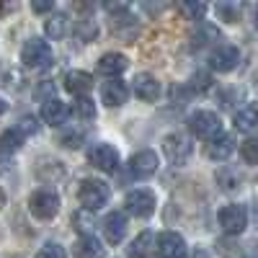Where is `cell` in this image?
I'll list each match as a JSON object with an SVG mask.
<instances>
[{
	"instance_id": "5bb4252c",
	"label": "cell",
	"mask_w": 258,
	"mask_h": 258,
	"mask_svg": "<svg viewBox=\"0 0 258 258\" xmlns=\"http://www.w3.org/2000/svg\"><path fill=\"white\" fill-rule=\"evenodd\" d=\"M70 116V109L68 103L59 101V98H49L44 101V106H41V119H44L49 126H62L64 121H68Z\"/></svg>"
},
{
	"instance_id": "836d02e7",
	"label": "cell",
	"mask_w": 258,
	"mask_h": 258,
	"mask_svg": "<svg viewBox=\"0 0 258 258\" xmlns=\"http://www.w3.org/2000/svg\"><path fill=\"white\" fill-rule=\"evenodd\" d=\"M191 258H209V253H207L204 248H197V250L191 253Z\"/></svg>"
},
{
	"instance_id": "9a60e30c",
	"label": "cell",
	"mask_w": 258,
	"mask_h": 258,
	"mask_svg": "<svg viewBox=\"0 0 258 258\" xmlns=\"http://www.w3.org/2000/svg\"><path fill=\"white\" fill-rule=\"evenodd\" d=\"M135 93H137V98H142L147 103H155L160 98V83L150 73H140L135 78Z\"/></svg>"
},
{
	"instance_id": "ac0fdd59",
	"label": "cell",
	"mask_w": 258,
	"mask_h": 258,
	"mask_svg": "<svg viewBox=\"0 0 258 258\" xmlns=\"http://www.w3.org/2000/svg\"><path fill=\"white\" fill-rule=\"evenodd\" d=\"M232 150H235V137L227 135V132H222V135H217L207 145V155L212 160H227L232 155Z\"/></svg>"
},
{
	"instance_id": "7402d4cb",
	"label": "cell",
	"mask_w": 258,
	"mask_h": 258,
	"mask_svg": "<svg viewBox=\"0 0 258 258\" xmlns=\"http://www.w3.org/2000/svg\"><path fill=\"white\" fill-rule=\"evenodd\" d=\"M73 116L78 119V121H93L96 119V103L85 96V98H78L75 103H73Z\"/></svg>"
},
{
	"instance_id": "30bf717a",
	"label": "cell",
	"mask_w": 258,
	"mask_h": 258,
	"mask_svg": "<svg viewBox=\"0 0 258 258\" xmlns=\"http://www.w3.org/2000/svg\"><path fill=\"white\" fill-rule=\"evenodd\" d=\"M238 62H240V52H238V47H232V44H220L217 49L209 54V68L217 70V73L235 70V68H238Z\"/></svg>"
},
{
	"instance_id": "7c38bea8",
	"label": "cell",
	"mask_w": 258,
	"mask_h": 258,
	"mask_svg": "<svg viewBox=\"0 0 258 258\" xmlns=\"http://www.w3.org/2000/svg\"><path fill=\"white\" fill-rule=\"evenodd\" d=\"M126 214L124 212H111V214H106V220H103V235H106V240H109L111 245H119L124 240V235H126Z\"/></svg>"
},
{
	"instance_id": "e575fe53",
	"label": "cell",
	"mask_w": 258,
	"mask_h": 258,
	"mask_svg": "<svg viewBox=\"0 0 258 258\" xmlns=\"http://www.w3.org/2000/svg\"><path fill=\"white\" fill-rule=\"evenodd\" d=\"M6 111H8V103H6V98H3V96H0V116H3Z\"/></svg>"
},
{
	"instance_id": "5b68a950",
	"label": "cell",
	"mask_w": 258,
	"mask_h": 258,
	"mask_svg": "<svg viewBox=\"0 0 258 258\" xmlns=\"http://www.w3.org/2000/svg\"><path fill=\"white\" fill-rule=\"evenodd\" d=\"M29 209L36 220H52L59 212V197L52 188H39L29 197Z\"/></svg>"
},
{
	"instance_id": "44dd1931",
	"label": "cell",
	"mask_w": 258,
	"mask_h": 258,
	"mask_svg": "<svg viewBox=\"0 0 258 258\" xmlns=\"http://www.w3.org/2000/svg\"><path fill=\"white\" fill-rule=\"evenodd\" d=\"M106 255V248L98 243V238H80L75 243V258H103Z\"/></svg>"
},
{
	"instance_id": "d6a6232c",
	"label": "cell",
	"mask_w": 258,
	"mask_h": 258,
	"mask_svg": "<svg viewBox=\"0 0 258 258\" xmlns=\"http://www.w3.org/2000/svg\"><path fill=\"white\" fill-rule=\"evenodd\" d=\"M47 93H52V83H49V80H47L44 85H41V88H39V91H36V98H44Z\"/></svg>"
},
{
	"instance_id": "277c9868",
	"label": "cell",
	"mask_w": 258,
	"mask_h": 258,
	"mask_svg": "<svg viewBox=\"0 0 258 258\" xmlns=\"http://www.w3.org/2000/svg\"><path fill=\"white\" fill-rule=\"evenodd\" d=\"M124 207H126L129 214H135L137 220H147V217L155 214V207H158L155 204V194L150 188H135V191L126 194Z\"/></svg>"
},
{
	"instance_id": "7a4b0ae2",
	"label": "cell",
	"mask_w": 258,
	"mask_h": 258,
	"mask_svg": "<svg viewBox=\"0 0 258 258\" xmlns=\"http://www.w3.org/2000/svg\"><path fill=\"white\" fill-rule=\"evenodd\" d=\"M111 197V186L106 181H98V178H85L78 188V202L85 207V209H98L109 202Z\"/></svg>"
},
{
	"instance_id": "603a6c76",
	"label": "cell",
	"mask_w": 258,
	"mask_h": 258,
	"mask_svg": "<svg viewBox=\"0 0 258 258\" xmlns=\"http://www.w3.org/2000/svg\"><path fill=\"white\" fill-rule=\"evenodd\" d=\"M68 26H70V18L64 16V13H57V16H52L49 21H47V36H52V39H62L64 34H68Z\"/></svg>"
},
{
	"instance_id": "9c48e42d",
	"label": "cell",
	"mask_w": 258,
	"mask_h": 258,
	"mask_svg": "<svg viewBox=\"0 0 258 258\" xmlns=\"http://www.w3.org/2000/svg\"><path fill=\"white\" fill-rule=\"evenodd\" d=\"M158 165H160V160L153 150H140V153L129 158V173L135 178H150V176H155Z\"/></svg>"
},
{
	"instance_id": "1f68e13d",
	"label": "cell",
	"mask_w": 258,
	"mask_h": 258,
	"mask_svg": "<svg viewBox=\"0 0 258 258\" xmlns=\"http://www.w3.org/2000/svg\"><path fill=\"white\" fill-rule=\"evenodd\" d=\"M31 8H34V13H47V11H52V3L49 0H34Z\"/></svg>"
},
{
	"instance_id": "8d00e7d4",
	"label": "cell",
	"mask_w": 258,
	"mask_h": 258,
	"mask_svg": "<svg viewBox=\"0 0 258 258\" xmlns=\"http://www.w3.org/2000/svg\"><path fill=\"white\" fill-rule=\"evenodd\" d=\"M3 13H6V6H3V3H0V16H3Z\"/></svg>"
},
{
	"instance_id": "f546056e",
	"label": "cell",
	"mask_w": 258,
	"mask_h": 258,
	"mask_svg": "<svg viewBox=\"0 0 258 258\" xmlns=\"http://www.w3.org/2000/svg\"><path fill=\"white\" fill-rule=\"evenodd\" d=\"M217 13L222 16V18H227L230 24H235V21H238V8L235 6H227V3H220L217 6Z\"/></svg>"
},
{
	"instance_id": "d4e9b609",
	"label": "cell",
	"mask_w": 258,
	"mask_h": 258,
	"mask_svg": "<svg viewBox=\"0 0 258 258\" xmlns=\"http://www.w3.org/2000/svg\"><path fill=\"white\" fill-rule=\"evenodd\" d=\"M178 11H181L188 21H202L204 13H207V6L199 3V0H183V3L178 6Z\"/></svg>"
},
{
	"instance_id": "4fadbf2b",
	"label": "cell",
	"mask_w": 258,
	"mask_h": 258,
	"mask_svg": "<svg viewBox=\"0 0 258 258\" xmlns=\"http://www.w3.org/2000/svg\"><path fill=\"white\" fill-rule=\"evenodd\" d=\"M101 98L103 103L109 106V109H116V106H124L126 98H129V85L124 80H109V83H103V88H101Z\"/></svg>"
},
{
	"instance_id": "6da1fadb",
	"label": "cell",
	"mask_w": 258,
	"mask_h": 258,
	"mask_svg": "<svg viewBox=\"0 0 258 258\" xmlns=\"http://www.w3.org/2000/svg\"><path fill=\"white\" fill-rule=\"evenodd\" d=\"M52 59H54V57H52L49 41L39 39V36L29 39L26 44H24V49H21V62H24L26 68H31V70H44V68H49Z\"/></svg>"
},
{
	"instance_id": "d6986e66",
	"label": "cell",
	"mask_w": 258,
	"mask_h": 258,
	"mask_svg": "<svg viewBox=\"0 0 258 258\" xmlns=\"http://www.w3.org/2000/svg\"><path fill=\"white\" fill-rule=\"evenodd\" d=\"M153 245H155V235L150 232V230H145V232L137 235L132 243H129V248H126V258H147L150 250H153Z\"/></svg>"
},
{
	"instance_id": "f1b7e54d",
	"label": "cell",
	"mask_w": 258,
	"mask_h": 258,
	"mask_svg": "<svg viewBox=\"0 0 258 258\" xmlns=\"http://www.w3.org/2000/svg\"><path fill=\"white\" fill-rule=\"evenodd\" d=\"M36 126H39V124H36V119H34V116H24V119H21V124H18L16 129H18V132L26 137V135H34V132H36Z\"/></svg>"
},
{
	"instance_id": "52a82bcc",
	"label": "cell",
	"mask_w": 258,
	"mask_h": 258,
	"mask_svg": "<svg viewBox=\"0 0 258 258\" xmlns=\"http://www.w3.org/2000/svg\"><path fill=\"white\" fill-rule=\"evenodd\" d=\"M88 160L91 165H96L98 170H103V173H114V170L119 168V153L116 147L106 145V142H98L88 150Z\"/></svg>"
},
{
	"instance_id": "4dcf8cb0",
	"label": "cell",
	"mask_w": 258,
	"mask_h": 258,
	"mask_svg": "<svg viewBox=\"0 0 258 258\" xmlns=\"http://www.w3.org/2000/svg\"><path fill=\"white\" fill-rule=\"evenodd\" d=\"M59 140H62V145H64V147H78V145L83 142V132H70V135H62Z\"/></svg>"
},
{
	"instance_id": "ba28073f",
	"label": "cell",
	"mask_w": 258,
	"mask_h": 258,
	"mask_svg": "<svg viewBox=\"0 0 258 258\" xmlns=\"http://www.w3.org/2000/svg\"><path fill=\"white\" fill-rule=\"evenodd\" d=\"M163 153L173 165H183L191 158V142L181 132H173L163 140Z\"/></svg>"
},
{
	"instance_id": "484cf974",
	"label": "cell",
	"mask_w": 258,
	"mask_h": 258,
	"mask_svg": "<svg viewBox=\"0 0 258 258\" xmlns=\"http://www.w3.org/2000/svg\"><path fill=\"white\" fill-rule=\"evenodd\" d=\"M240 155H243V160L250 163V165L258 163V137H250V140H245V142L240 145Z\"/></svg>"
},
{
	"instance_id": "e0dca14e",
	"label": "cell",
	"mask_w": 258,
	"mask_h": 258,
	"mask_svg": "<svg viewBox=\"0 0 258 258\" xmlns=\"http://www.w3.org/2000/svg\"><path fill=\"white\" fill-rule=\"evenodd\" d=\"M64 88L78 98H85V93L93 88V78L88 73H83V70H70L68 75H64Z\"/></svg>"
},
{
	"instance_id": "8992f818",
	"label": "cell",
	"mask_w": 258,
	"mask_h": 258,
	"mask_svg": "<svg viewBox=\"0 0 258 258\" xmlns=\"http://www.w3.org/2000/svg\"><path fill=\"white\" fill-rule=\"evenodd\" d=\"M217 222L227 235H240L248 227V209L243 204H227L220 209Z\"/></svg>"
},
{
	"instance_id": "2e32d148",
	"label": "cell",
	"mask_w": 258,
	"mask_h": 258,
	"mask_svg": "<svg viewBox=\"0 0 258 258\" xmlns=\"http://www.w3.org/2000/svg\"><path fill=\"white\" fill-rule=\"evenodd\" d=\"M126 68H129V59H126V54H119V52H109L98 59V73L106 78H116Z\"/></svg>"
},
{
	"instance_id": "d590c367",
	"label": "cell",
	"mask_w": 258,
	"mask_h": 258,
	"mask_svg": "<svg viewBox=\"0 0 258 258\" xmlns=\"http://www.w3.org/2000/svg\"><path fill=\"white\" fill-rule=\"evenodd\" d=\"M3 207H6V191L0 188V209H3Z\"/></svg>"
},
{
	"instance_id": "cb8c5ba5",
	"label": "cell",
	"mask_w": 258,
	"mask_h": 258,
	"mask_svg": "<svg viewBox=\"0 0 258 258\" xmlns=\"http://www.w3.org/2000/svg\"><path fill=\"white\" fill-rule=\"evenodd\" d=\"M21 145H24V135L18 129H8V132L0 135V150L3 153H16V150H21Z\"/></svg>"
},
{
	"instance_id": "74e56055",
	"label": "cell",
	"mask_w": 258,
	"mask_h": 258,
	"mask_svg": "<svg viewBox=\"0 0 258 258\" xmlns=\"http://www.w3.org/2000/svg\"><path fill=\"white\" fill-rule=\"evenodd\" d=\"M253 21H255V29H258V11H255V18Z\"/></svg>"
},
{
	"instance_id": "3957f363",
	"label": "cell",
	"mask_w": 258,
	"mask_h": 258,
	"mask_svg": "<svg viewBox=\"0 0 258 258\" xmlns=\"http://www.w3.org/2000/svg\"><path fill=\"white\" fill-rule=\"evenodd\" d=\"M188 129H191L194 137L212 142L217 135H222V121H220V116L214 114V111L202 109V111H194V114L188 116Z\"/></svg>"
},
{
	"instance_id": "8fae6325",
	"label": "cell",
	"mask_w": 258,
	"mask_h": 258,
	"mask_svg": "<svg viewBox=\"0 0 258 258\" xmlns=\"http://www.w3.org/2000/svg\"><path fill=\"white\" fill-rule=\"evenodd\" d=\"M155 250L160 258H183L186 255V240L178 232H160L155 240Z\"/></svg>"
},
{
	"instance_id": "ffe728a7",
	"label": "cell",
	"mask_w": 258,
	"mask_h": 258,
	"mask_svg": "<svg viewBox=\"0 0 258 258\" xmlns=\"http://www.w3.org/2000/svg\"><path fill=\"white\" fill-rule=\"evenodd\" d=\"M235 129H240V132L258 129V103H248L245 109H240L235 114Z\"/></svg>"
},
{
	"instance_id": "83f0119b",
	"label": "cell",
	"mask_w": 258,
	"mask_h": 258,
	"mask_svg": "<svg viewBox=\"0 0 258 258\" xmlns=\"http://www.w3.org/2000/svg\"><path fill=\"white\" fill-rule=\"evenodd\" d=\"M75 230H83L85 238H91V230H93V220L85 217V214H75Z\"/></svg>"
},
{
	"instance_id": "4316f807",
	"label": "cell",
	"mask_w": 258,
	"mask_h": 258,
	"mask_svg": "<svg viewBox=\"0 0 258 258\" xmlns=\"http://www.w3.org/2000/svg\"><path fill=\"white\" fill-rule=\"evenodd\" d=\"M36 258H68V253H64V248L59 243H44L39 248Z\"/></svg>"
}]
</instances>
